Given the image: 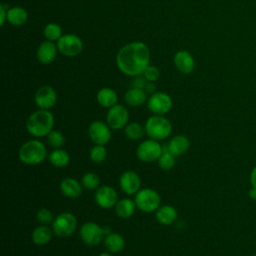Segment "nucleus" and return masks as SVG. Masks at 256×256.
I'll use <instances>...</instances> for the list:
<instances>
[{"instance_id": "1", "label": "nucleus", "mask_w": 256, "mask_h": 256, "mask_svg": "<svg viewBox=\"0 0 256 256\" xmlns=\"http://www.w3.org/2000/svg\"><path fill=\"white\" fill-rule=\"evenodd\" d=\"M150 63V51L143 42H132L124 46L116 57L118 69L125 75L137 77L144 73Z\"/></svg>"}, {"instance_id": "2", "label": "nucleus", "mask_w": 256, "mask_h": 256, "mask_svg": "<svg viewBox=\"0 0 256 256\" xmlns=\"http://www.w3.org/2000/svg\"><path fill=\"white\" fill-rule=\"evenodd\" d=\"M55 118L50 110L39 109L33 112L27 119L26 130L34 138L47 137L54 130Z\"/></svg>"}, {"instance_id": "3", "label": "nucleus", "mask_w": 256, "mask_h": 256, "mask_svg": "<svg viewBox=\"0 0 256 256\" xmlns=\"http://www.w3.org/2000/svg\"><path fill=\"white\" fill-rule=\"evenodd\" d=\"M48 150L46 145L38 140L33 139L26 141L19 149V159L27 166H37L48 158Z\"/></svg>"}, {"instance_id": "4", "label": "nucleus", "mask_w": 256, "mask_h": 256, "mask_svg": "<svg viewBox=\"0 0 256 256\" xmlns=\"http://www.w3.org/2000/svg\"><path fill=\"white\" fill-rule=\"evenodd\" d=\"M144 127L148 137L159 142L168 139L173 131L171 121L165 116L159 115H153L149 117Z\"/></svg>"}, {"instance_id": "5", "label": "nucleus", "mask_w": 256, "mask_h": 256, "mask_svg": "<svg viewBox=\"0 0 256 256\" xmlns=\"http://www.w3.org/2000/svg\"><path fill=\"white\" fill-rule=\"evenodd\" d=\"M134 201L137 209L144 213H153L161 206L160 194L152 188H141L136 195Z\"/></svg>"}, {"instance_id": "6", "label": "nucleus", "mask_w": 256, "mask_h": 256, "mask_svg": "<svg viewBox=\"0 0 256 256\" xmlns=\"http://www.w3.org/2000/svg\"><path fill=\"white\" fill-rule=\"evenodd\" d=\"M77 225V218L74 214L71 212H62L55 217L52 223V230L57 237L68 238L74 234Z\"/></svg>"}, {"instance_id": "7", "label": "nucleus", "mask_w": 256, "mask_h": 256, "mask_svg": "<svg viewBox=\"0 0 256 256\" xmlns=\"http://www.w3.org/2000/svg\"><path fill=\"white\" fill-rule=\"evenodd\" d=\"M164 152L163 146L159 141L148 139L143 140L136 149L137 158L144 163L157 162L162 153Z\"/></svg>"}, {"instance_id": "8", "label": "nucleus", "mask_w": 256, "mask_h": 256, "mask_svg": "<svg viewBox=\"0 0 256 256\" xmlns=\"http://www.w3.org/2000/svg\"><path fill=\"white\" fill-rule=\"evenodd\" d=\"M88 136L94 145L106 146L112 138V129L107 122L96 120L88 127Z\"/></svg>"}, {"instance_id": "9", "label": "nucleus", "mask_w": 256, "mask_h": 256, "mask_svg": "<svg viewBox=\"0 0 256 256\" xmlns=\"http://www.w3.org/2000/svg\"><path fill=\"white\" fill-rule=\"evenodd\" d=\"M80 238L88 246H97L104 241L105 233L103 227L95 222H86L80 228Z\"/></svg>"}, {"instance_id": "10", "label": "nucleus", "mask_w": 256, "mask_h": 256, "mask_svg": "<svg viewBox=\"0 0 256 256\" xmlns=\"http://www.w3.org/2000/svg\"><path fill=\"white\" fill-rule=\"evenodd\" d=\"M147 107L153 115L164 116L171 111L173 100L164 92H156L148 98Z\"/></svg>"}, {"instance_id": "11", "label": "nucleus", "mask_w": 256, "mask_h": 256, "mask_svg": "<svg viewBox=\"0 0 256 256\" xmlns=\"http://www.w3.org/2000/svg\"><path fill=\"white\" fill-rule=\"evenodd\" d=\"M130 114L128 109L121 104L109 108L106 116V122L112 130L124 129L129 124Z\"/></svg>"}, {"instance_id": "12", "label": "nucleus", "mask_w": 256, "mask_h": 256, "mask_svg": "<svg viewBox=\"0 0 256 256\" xmlns=\"http://www.w3.org/2000/svg\"><path fill=\"white\" fill-rule=\"evenodd\" d=\"M57 48L64 56L75 57L81 53L83 49V42L78 36L67 34L57 41Z\"/></svg>"}, {"instance_id": "13", "label": "nucleus", "mask_w": 256, "mask_h": 256, "mask_svg": "<svg viewBox=\"0 0 256 256\" xmlns=\"http://www.w3.org/2000/svg\"><path fill=\"white\" fill-rule=\"evenodd\" d=\"M95 202L102 209H111L116 206L118 199L117 191L109 186L102 185L95 192Z\"/></svg>"}, {"instance_id": "14", "label": "nucleus", "mask_w": 256, "mask_h": 256, "mask_svg": "<svg viewBox=\"0 0 256 256\" xmlns=\"http://www.w3.org/2000/svg\"><path fill=\"white\" fill-rule=\"evenodd\" d=\"M141 178L133 170L124 171L119 178V186L121 190L129 196L136 195L141 189Z\"/></svg>"}, {"instance_id": "15", "label": "nucleus", "mask_w": 256, "mask_h": 256, "mask_svg": "<svg viewBox=\"0 0 256 256\" xmlns=\"http://www.w3.org/2000/svg\"><path fill=\"white\" fill-rule=\"evenodd\" d=\"M35 103L39 109L50 110L57 103V93L51 86H42L35 93Z\"/></svg>"}, {"instance_id": "16", "label": "nucleus", "mask_w": 256, "mask_h": 256, "mask_svg": "<svg viewBox=\"0 0 256 256\" xmlns=\"http://www.w3.org/2000/svg\"><path fill=\"white\" fill-rule=\"evenodd\" d=\"M83 186L80 181L76 178L67 177L63 179L60 183V191L61 194L68 199H77L81 196L83 191Z\"/></svg>"}, {"instance_id": "17", "label": "nucleus", "mask_w": 256, "mask_h": 256, "mask_svg": "<svg viewBox=\"0 0 256 256\" xmlns=\"http://www.w3.org/2000/svg\"><path fill=\"white\" fill-rule=\"evenodd\" d=\"M174 64L183 74H190L195 69V60L193 56L185 50H181L175 54Z\"/></svg>"}, {"instance_id": "18", "label": "nucleus", "mask_w": 256, "mask_h": 256, "mask_svg": "<svg viewBox=\"0 0 256 256\" xmlns=\"http://www.w3.org/2000/svg\"><path fill=\"white\" fill-rule=\"evenodd\" d=\"M57 45L52 41L43 42L37 49V59L42 64H50L52 63L57 56Z\"/></svg>"}, {"instance_id": "19", "label": "nucleus", "mask_w": 256, "mask_h": 256, "mask_svg": "<svg viewBox=\"0 0 256 256\" xmlns=\"http://www.w3.org/2000/svg\"><path fill=\"white\" fill-rule=\"evenodd\" d=\"M191 142L185 135H176L170 139L166 149L174 156L179 157L185 154L190 148Z\"/></svg>"}, {"instance_id": "20", "label": "nucleus", "mask_w": 256, "mask_h": 256, "mask_svg": "<svg viewBox=\"0 0 256 256\" xmlns=\"http://www.w3.org/2000/svg\"><path fill=\"white\" fill-rule=\"evenodd\" d=\"M155 218L161 225H172L178 218L177 209L171 205H161L155 212Z\"/></svg>"}, {"instance_id": "21", "label": "nucleus", "mask_w": 256, "mask_h": 256, "mask_svg": "<svg viewBox=\"0 0 256 256\" xmlns=\"http://www.w3.org/2000/svg\"><path fill=\"white\" fill-rule=\"evenodd\" d=\"M54 235V232L52 228H50L48 225H39L37 226L31 235L32 241L37 246H46L50 243L52 240V237Z\"/></svg>"}, {"instance_id": "22", "label": "nucleus", "mask_w": 256, "mask_h": 256, "mask_svg": "<svg viewBox=\"0 0 256 256\" xmlns=\"http://www.w3.org/2000/svg\"><path fill=\"white\" fill-rule=\"evenodd\" d=\"M103 243L106 250L112 254H117L122 252L126 245L124 237L121 234L116 232H111L110 234L106 235Z\"/></svg>"}, {"instance_id": "23", "label": "nucleus", "mask_w": 256, "mask_h": 256, "mask_svg": "<svg viewBox=\"0 0 256 256\" xmlns=\"http://www.w3.org/2000/svg\"><path fill=\"white\" fill-rule=\"evenodd\" d=\"M114 208H115L116 215L119 218L129 219L135 214L137 206H136L134 199L132 200L130 198H123L117 202V204Z\"/></svg>"}, {"instance_id": "24", "label": "nucleus", "mask_w": 256, "mask_h": 256, "mask_svg": "<svg viewBox=\"0 0 256 256\" xmlns=\"http://www.w3.org/2000/svg\"><path fill=\"white\" fill-rule=\"evenodd\" d=\"M125 102L132 107H139L143 105L147 99V93L143 89H138V88H131L129 89L125 96H124Z\"/></svg>"}, {"instance_id": "25", "label": "nucleus", "mask_w": 256, "mask_h": 256, "mask_svg": "<svg viewBox=\"0 0 256 256\" xmlns=\"http://www.w3.org/2000/svg\"><path fill=\"white\" fill-rule=\"evenodd\" d=\"M97 101L100 106L104 108H111L115 106L118 102V95L117 93L111 88H102L97 93Z\"/></svg>"}, {"instance_id": "26", "label": "nucleus", "mask_w": 256, "mask_h": 256, "mask_svg": "<svg viewBox=\"0 0 256 256\" xmlns=\"http://www.w3.org/2000/svg\"><path fill=\"white\" fill-rule=\"evenodd\" d=\"M48 160L50 164L56 168H64L69 165L71 157L65 149H54L49 155Z\"/></svg>"}, {"instance_id": "27", "label": "nucleus", "mask_w": 256, "mask_h": 256, "mask_svg": "<svg viewBox=\"0 0 256 256\" xmlns=\"http://www.w3.org/2000/svg\"><path fill=\"white\" fill-rule=\"evenodd\" d=\"M28 14L22 7H12L7 12V21L13 26H22L27 22Z\"/></svg>"}, {"instance_id": "28", "label": "nucleus", "mask_w": 256, "mask_h": 256, "mask_svg": "<svg viewBox=\"0 0 256 256\" xmlns=\"http://www.w3.org/2000/svg\"><path fill=\"white\" fill-rule=\"evenodd\" d=\"M124 134L131 141H139L143 139L146 131L145 127H143L140 123L132 122L124 128Z\"/></svg>"}, {"instance_id": "29", "label": "nucleus", "mask_w": 256, "mask_h": 256, "mask_svg": "<svg viewBox=\"0 0 256 256\" xmlns=\"http://www.w3.org/2000/svg\"><path fill=\"white\" fill-rule=\"evenodd\" d=\"M81 184L86 190H97L100 187V178L97 174L93 172H87L82 176Z\"/></svg>"}, {"instance_id": "30", "label": "nucleus", "mask_w": 256, "mask_h": 256, "mask_svg": "<svg viewBox=\"0 0 256 256\" xmlns=\"http://www.w3.org/2000/svg\"><path fill=\"white\" fill-rule=\"evenodd\" d=\"M107 156H108V151L106 147L103 145H94L89 152L90 160L96 164H100L104 162L107 159Z\"/></svg>"}, {"instance_id": "31", "label": "nucleus", "mask_w": 256, "mask_h": 256, "mask_svg": "<svg viewBox=\"0 0 256 256\" xmlns=\"http://www.w3.org/2000/svg\"><path fill=\"white\" fill-rule=\"evenodd\" d=\"M176 158L177 157L174 156L172 153H170L167 149H164V152L162 153V155L157 161L158 166L164 171H169L174 168L176 164Z\"/></svg>"}, {"instance_id": "32", "label": "nucleus", "mask_w": 256, "mask_h": 256, "mask_svg": "<svg viewBox=\"0 0 256 256\" xmlns=\"http://www.w3.org/2000/svg\"><path fill=\"white\" fill-rule=\"evenodd\" d=\"M47 138V142L48 144L53 148V149H60L62 148L65 143H66V138L64 136V134L59 131V130H52L48 136L46 137Z\"/></svg>"}, {"instance_id": "33", "label": "nucleus", "mask_w": 256, "mask_h": 256, "mask_svg": "<svg viewBox=\"0 0 256 256\" xmlns=\"http://www.w3.org/2000/svg\"><path fill=\"white\" fill-rule=\"evenodd\" d=\"M44 35L49 41H58L62 35V29L58 24L50 23L44 29Z\"/></svg>"}, {"instance_id": "34", "label": "nucleus", "mask_w": 256, "mask_h": 256, "mask_svg": "<svg viewBox=\"0 0 256 256\" xmlns=\"http://www.w3.org/2000/svg\"><path fill=\"white\" fill-rule=\"evenodd\" d=\"M36 218H37V221L41 224V225H50L53 223L55 217L52 213V211L48 208H42V209H39L37 214H36Z\"/></svg>"}, {"instance_id": "35", "label": "nucleus", "mask_w": 256, "mask_h": 256, "mask_svg": "<svg viewBox=\"0 0 256 256\" xmlns=\"http://www.w3.org/2000/svg\"><path fill=\"white\" fill-rule=\"evenodd\" d=\"M143 77L147 80V82H156L160 77V72L158 68L154 66H148L147 69L143 73Z\"/></svg>"}, {"instance_id": "36", "label": "nucleus", "mask_w": 256, "mask_h": 256, "mask_svg": "<svg viewBox=\"0 0 256 256\" xmlns=\"http://www.w3.org/2000/svg\"><path fill=\"white\" fill-rule=\"evenodd\" d=\"M147 84V80L144 77H137L136 79L133 80L132 82V87L133 88H138V89H143L145 88Z\"/></svg>"}, {"instance_id": "37", "label": "nucleus", "mask_w": 256, "mask_h": 256, "mask_svg": "<svg viewBox=\"0 0 256 256\" xmlns=\"http://www.w3.org/2000/svg\"><path fill=\"white\" fill-rule=\"evenodd\" d=\"M144 91L147 94H150V95L156 93V86H155V84L153 82H147V84H146V86L144 88Z\"/></svg>"}, {"instance_id": "38", "label": "nucleus", "mask_w": 256, "mask_h": 256, "mask_svg": "<svg viewBox=\"0 0 256 256\" xmlns=\"http://www.w3.org/2000/svg\"><path fill=\"white\" fill-rule=\"evenodd\" d=\"M250 183L252 185V187L256 188V166L253 168V170L251 171L250 174Z\"/></svg>"}, {"instance_id": "39", "label": "nucleus", "mask_w": 256, "mask_h": 256, "mask_svg": "<svg viewBox=\"0 0 256 256\" xmlns=\"http://www.w3.org/2000/svg\"><path fill=\"white\" fill-rule=\"evenodd\" d=\"M7 12H8V10L6 11L5 7L1 6V25L4 24L5 20H7Z\"/></svg>"}, {"instance_id": "40", "label": "nucleus", "mask_w": 256, "mask_h": 256, "mask_svg": "<svg viewBox=\"0 0 256 256\" xmlns=\"http://www.w3.org/2000/svg\"><path fill=\"white\" fill-rule=\"evenodd\" d=\"M248 196H249L250 199L256 200V188L252 187V188L249 190V192H248Z\"/></svg>"}, {"instance_id": "41", "label": "nucleus", "mask_w": 256, "mask_h": 256, "mask_svg": "<svg viewBox=\"0 0 256 256\" xmlns=\"http://www.w3.org/2000/svg\"><path fill=\"white\" fill-rule=\"evenodd\" d=\"M98 256H114V255L112 253H110V252H103V253L99 254Z\"/></svg>"}, {"instance_id": "42", "label": "nucleus", "mask_w": 256, "mask_h": 256, "mask_svg": "<svg viewBox=\"0 0 256 256\" xmlns=\"http://www.w3.org/2000/svg\"><path fill=\"white\" fill-rule=\"evenodd\" d=\"M250 256H256V254H251Z\"/></svg>"}]
</instances>
